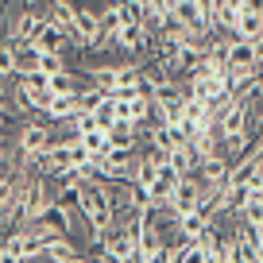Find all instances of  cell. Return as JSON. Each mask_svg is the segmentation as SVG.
<instances>
[{"mask_svg":"<svg viewBox=\"0 0 263 263\" xmlns=\"http://www.w3.org/2000/svg\"><path fill=\"white\" fill-rule=\"evenodd\" d=\"M224 70H240V66H255V50L252 39H240V35H229V58H224Z\"/></svg>","mask_w":263,"mask_h":263,"instance_id":"52a82bcc","label":"cell"},{"mask_svg":"<svg viewBox=\"0 0 263 263\" xmlns=\"http://www.w3.org/2000/svg\"><path fill=\"white\" fill-rule=\"evenodd\" d=\"M39 24H43V16H39V12L20 8L16 16H12V24H8V43H16V47L31 43V39H35V31H39Z\"/></svg>","mask_w":263,"mask_h":263,"instance_id":"277c9868","label":"cell"},{"mask_svg":"<svg viewBox=\"0 0 263 263\" xmlns=\"http://www.w3.org/2000/svg\"><path fill=\"white\" fill-rule=\"evenodd\" d=\"M112 82H116V66L112 62H97V66H93V70H89V85H97V89H112Z\"/></svg>","mask_w":263,"mask_h":263,"instance_id":"5bb4252c","label":"cell"},{"mask_svg":"<svg viewBox=\"0 0 263 263\" xmlns=\"http://www.w3.org/2000/svg\"><path fill=\"white\" fill-rule=\"evenodd\" d=\"M20 74V50L16 43H0V78H16Z\"/></svg>","mask_w":263,"mask_h":263,"instance_id":"4fadbf2b","label":"cell"},{"mask_svg":"<svg viewBox=\"0 0 263 263\" xmlns=\"http://www.w3.org/2000/svg\"><path fill=\"white\" fill-rule=\"evenodd\" d=\"M240 4H244L248 12H263V0H240Z\"/></svg>","mask_w":263,"mask_h":263,"instance_id":"ac0fdd59","label":"cell"},{"mask_svg":"<svg viewBox=\"0 0 263 263\" xmlns=\"http://www.w3.org/2000/svg\"><path fill=\"white\" fill-rule=\"evenodd\" d=\"M105 132H108V147H120V151H136L140 147V128H136L132 120H124V116L112 120Z\"/></svg>","mask_w":263,"mask_h":263,"instance_id":"5b68a950","label":"cell"},{"mask_svg":"<svg viewBox=\"0 0 263 263\" xmlns=\"http://www.w3.org/2000/svg\"><path fill=\"white\" fill-rule=\"evenodd\" d=\"M116 8H120L124 24H143V16H147V12H143V0H120Z\"/></svg>","mask_w":263,"mask_h":263,"instance_id":"9a60e30c","label":"cell"},{"mask_svg":"<svg viewBox=\"0 0 263 263\" xmlns=\"http://www.w3.org/2000/svg\"><path fill=\"white\" fill-rule=\"evenodd\" d=\"M259 166H263V163H259Z\"/></svg>","mask_w":263,"mask_h":263,"instance_id":"ffe728a7","label":"cell"},{"mask_svg":"<svg viewBox=\"0 0 263 263\" xmlns=\"http://www.w3.org/2000/svg\"><path fill=\"white\" fill-rule=\"evenodd\" d=\"M232 35H240V39H259V35H263V12H248V8H240Z\"/></svg>","mask_w":263,"mask_h":263,"instance_id":"9c48e42d","label":"cell"},{"mask_svg":"<svg viewBox=\"0 0 263 263\" xmlns=\"http://www.w3.org/2000/svg\"><path fill=\"white\" fill-rule=\"evenodd\" d=\"M20 4H24V8H31V4H35V0H20Z\"/></svg>","mask_w":263,"mask_h":263,"instance_id":"d6986e66","label":"cell"},{"mask_svg":"<svg viewBox=\"0 0 263 263\" xmlns=\"http://www.w3.org/2000/svg\"><path fill=\"white\" fill-rule=\"evenodd\" d=\"M31 47L35 50H47V54H66V47H70V31H66L62 24H54L50 16H43L39 31H35V39H31Z\"/></svg>","mask_w":263,"mask_h":263,"instance_id":"7a4b0ae2","label":"cell"},{"mask_svg":"<svg viewBox=\"0 0 263 263\" xmlns=\"http://www.w3.org/2000/svg\"><path fill=\"white\" fill-rule=\"evenodd\" d=\"M74 112H78V93H50L47 108H43L47 120H70Z\"/></svg>","mask_w":263,"mask_h":263,"instance_id":"ba28073f","label":"cell"},{"mask_svg":"<svg viewBox=\"0 0 263 263\" xmlns=\"http://www.w3.org/2000/svg\"><path fill=\"white\" fill-rule=\"evenodd\" d=\"M35 70H43V74H58V70H66V54H47V50H39Z\"/></svg>","mask_w":263,"mask_h":263,"instance_id":"2e32d148","label":"cell"},{"mask_svg":"<svg viewBox=\"0 0 263 263\" xmlns=\"http://www.w3.org/2000/svg\"><path fill=\"white\" fill-rule=\"evenodd\" d=\"M240 132H252V108L232 101V105L217 116V136H240Z\"/></svg>","mask_w":263,"mask_h":263,"instance_id":"3957f363","label":"cell"},{"mask_svg":"<svg viewBox=\"0 0 263 263\" xmlns=\"http://www.w3.org/2000/svg\"><path fill=\"white\" fill-rule=\"evenodd\" d=\"M252 50H255V62L263 66V35H259V39H252Z\"/></svg>","mask_w":263,"mask_h":263,"instance_id":"e0dca14e","label":"cell"},{"mask_svg":"<svg viewBox=\"0 0 263 263\" xmlns=\"http://www.w3.org/2000/svg\"><path fill=\"white\" fill-rule=\"evenodd\" d=\"M97 24H101V35H108V39H112L116 31H120V8H116V4H101L97 8Z\"/></svg>","mask_w":263,"mask_h":263,"instance_id":"7c38bea8","label":"cell"},{"mask_svg":"<svg viewBox=\"0 0 263 263\" xmlns=\"http://www.w3.org/2000/svg\"><path fill=\"white\" fill-rule=\"evenodd\" d=\"M78 140H82V147L89 151V155L108 151V132L105 128H85V132H78Z\"/></svg>","mask_w":263,"mask_h":263,"instance_id":"8fae6325","label":"cell"},{"mask_svg":"<svg viewBox=\"0 0 263 263\" xmlns=\"http://www.w3.org/2000/svg\"><path fill=\"white\" fill-rule=\"evenodd\" d=\"M229 171H232V159H224V155H205L201 163H197V178L201 182H209V186H221L224 178H229Z\"/></svg>","mask_w":263,"mask_h":263,"instance_id":"8992f818","label":"cell"},{"mask_svg":"<svg viewBox=\"0 0 263 263\" xmlns=\"http://www.w3.org/2000/svg\"><path fill=\"white\" fill-rule=\"evenodd\" d=\"M47 8H50V20H54V24H62L66 31L74 35V0H47Z\"/></svg>","mask_w":263,"mask_h":263,"instance_id":"30bf717a","label":"cell"},{"mask_svg":"<svg viewBox=\"0 0 263 263\" xmlns=\"http://www.w3.org/2000/svg\"><path fill=\"white\" fill-rule=\"evenodd\" d=\"M54 143V136H50V128H47V116H31V120H24L16 128V151L20 155H27V159H35L43 147H50Z\"/></svg>","mask_w":263,"mask_h":263,"instance_id":"6da1fadb","label":"cell"}]
</instances>
